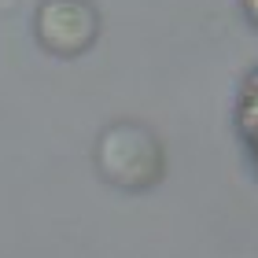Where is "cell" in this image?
Returning <instances> with one entry per match:
<instances>
[{"label":"cell","instance_id":"2","mask_svg":"<svg viewBox=\"0 0 258 258\" xmlns=\"http://www.w3.org/2000/svg\"><path fill=\"white\" fill-rule=\"evenodd\" d=\"M33 26H37V41L44 44V52L74 59L96 44L100 11L89 0H41Z\"/></svg>","mask_w":258,"mask_h":258},{"label":"cell","instance_id":"4","mask_svg":"<svg viewBox=\"0 0 258 258\" xmlns=\"http://www.w3.org/2000/svg\"><path fill=\"white\" fill-rule=\"evenodd\" d=\"M240 11H243V19L258 30V0H240Z\"/></svg>","mask_w":258,"mask_h":258},{"label":"cell","instance_id":"3","mask_svg":"<svg viewBox=\"0 0 258 258\" xmlns=\"http://www.w3.org/2000/svg\"><path fill=\"white\" fill-rule=\"evenodd\" d=\"M232 133H236L240 155L247 162L251 177L258 181V67L243 74L236 100H232Z\"/></svg>","mask_w":258,"mask_h":258},{"label":"cell","instance_id":"1","mask_svg":"<svg viewBox=\"0 0 258 258\" xmlns=\"http://www.w3.org/2000/svg\"><path fill=\"white\" fill-rule=\"evenodd\" d=\"M96 170L118 192L140 196L166 177V148L140 122H114L96 140Z\"/></svg>","mask_w":258,"mask_h":258}]
</instances>
